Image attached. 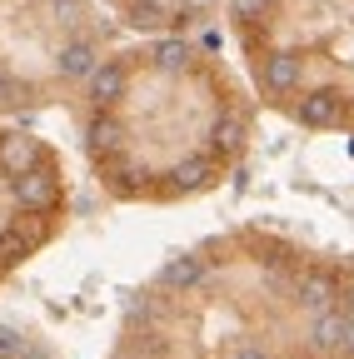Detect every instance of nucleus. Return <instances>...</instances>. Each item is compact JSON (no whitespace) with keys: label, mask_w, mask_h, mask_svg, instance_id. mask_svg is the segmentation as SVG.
Listing matches in <instances>:
<instances>
[{"label":"nucleus","mask_w":354,"mask_h":359,"mask_svg":"<svg viewBox=\"0 0 354 359\" xmlns=\"http://www.w3.org/2000/svg\"><path fill=\"white\" fill-rule=\"evenodd\" d=\"M259 110L309 135H354V0H225Z\"/></svg>","instance_id":"nucleus-3"},{"label":"nucleus","mask_w":354,"mask_h":359,"mask_svg":"<svg viewBox=\"0 0 354 359\" xmlns=\"http://www.w3.org/2000/svg\"><path fill=\"white\" fill-rule=\"evenodd\" d=\"M105 359H354V255L215 230L130 290Z\"/></svg>","instance_id":"nucleus-1"},{"label":"nucleus","mask_w":354,"mask_h":359,"mask_svg":"<svg viewBox=\"0 0 354 359\" xmlns=\"http://www.w3.org/2000/svg\"><path fill=\"white\" fill-rule=\"evenodd\" d=\"M70 215L75 190L60 145L0 115V290L70 230Z\"/></svg>","instance_id":"nucleus-5"},{"label":"nucleus","mask_w":354,"mask_h":359,"mask_svg":"<svg viewBox=\"0 0 354 359\" xmlns=\"http://www.w3.org/2000/svg\"><path fill=\"white\" fill-rule=\"evenodd\" d=\"M115 45L100 0H0V115L60 110Z\"/></svg>","instance_id":"nucleus-4"},{"label":"nucleus","mask_w":354,"mask_h":359,"mask_svg":"<svg viewBox=\"0 0 354 359\" xmlns=\"http://www.w3.org/2000/svg\"><path fill=\"white\" fill-rule=\"evenodd\" d=\"M70 110L95 190L150 210L230 185L259 130L245 70L190 30L110 45L70 95Z\"/></svg>","instance_id":"nucleus-2"}]
</instances>
